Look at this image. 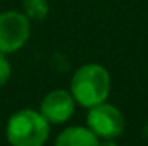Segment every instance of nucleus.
Instances as JSON below:
<instances>
[{
  "label": "nucleus",
  "mask_w": 148,
  "mask_h": 146,
  "mask_svg": "<svg viewBox=\"0 0 148 146\" xmlns=\"http://www.w3.org/2000/svg\"><path fill=\"white\" fill-rule=\"evenodd\" d=\"M110 74L100 64L81 65L71 79V95L84 108L107 102L110 93Z\"/></svg>",
  "instance_id": "f257e3e1"
},
{
  "label": "nucleus",
  "mask_w": 148,
  "mask_h": 146,
  "mask_svg": "<svg viewBox=\"0 0 148 146\" xmlns=\"http://www.w3.org/2000/svg\"><path fill=\"white\" fill-rule=\"evenodd\" d=\"M50 136L48 120L36 110L23 108L10 115L5 138L10 146H43Z\"/></svg>",
  "instance_id": "f03ea898"
},
{
  "label": "nucleus",
  "mask_w": 148,
  "mask_h": 146,
  "mask_svg": "<svg viewBox=\"0 0 148 146\" xmlns=\"http://www.w3.org/2000/svg\"><path fill=\"white\" fill-rule=\"evenodd\" d=\"M31 35L29 19L17 10L0 14V53H14L21 50Z\"/></svg>",
  "instance_id": "7ed1b4c3"
},
{
  "label": "nucleus",
  "mask_w": 148,
  "mask_h": 146,
  "mask_svg": "<svg viewBox=\"0 0 148 146\" xmlns=\"http://www.w3.org/2000/svg\"><path fill=\"white\" fill-rule=\"evenodd\" d=\"M86 124L98 139H115L124 131V115L115 105L103 102L88 108Z\"/></svg>",
  "instance_id": "20e7f679"
},
{
  "label": "nucleus",
  "mask_w": 148,
  "mask_h": 146,
  "mask_svg": "<svg viewBox=\"0 0 148 146\" xmlns=\"http://www.w3.org/2000/svg\"><path fill=\"white\" fill-rule=\"evenodd\" d=\"M76 100L71 91L53 89L40 103V113L48 120V124H64L74 115Z\"/></svg>",
  "instance_id": "39448f33"
},
{
  "label": "nucleus",
  "mask_w": 148,
  "mask_h": 146,
  "mask_svg": "<svg viewBox=\"0 0 148 146\" xmlns=\"http://www.w3.org/2000/svg\"><path fill=\"white\" fill-rule=\"evenodd\" d=\"M100 139L90 127H81V126H71L64 129L57 139L55 146H98Z\"/></svg>",
  "instance_id": "423d86ee"
},
{
  "label": "nucleus",
  "mask_w": 148,
  "mask_h": 146,
  "mask_svg": "<svg viewBox=\"0 0 148 146\" xmlns=\"http://www.w3.org/2000/svg\"><path fill=\"white\" fill-rule=\"evenodd\" d=\"M24 16L29 21H43L48 16V0H23Z\"/></svg>",
  "instance_id": "0eeeda50"
},
{
  "label": "nucleus",
  "mask_w": 148,
  "mask_h": 146,
  "mask_svg": "<svg viewBox=\"0 0 148 146\" xmlns=\"http://www.w3.org/2000/svg\"><path fill=\"white\" fill-rule=\"evenodd\" d=\"M10 74H12V67L9 59L5 57V53H0V88L7 84V81L10 79Z\"/></svg>",
  "instance_id": "6e6552de"
},
{
  "label": "nucleus",
  "mask_w": 148,
  "mask_h": 146,
  "mask_svg": "<svg viewBox=\"0 0 148 146\" xmlns=\"http://www.w3.org/2000/svg\"><path fill=\"white\" fill-rule=\"evenodd\" d=\"M98 146H119L114 139H103L102 143H98Z\"/></svg>",
  "instance_id": "1a4fd4ad"
}]
</instances>
